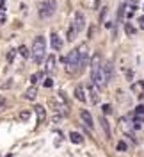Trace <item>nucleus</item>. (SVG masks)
Segmentation results:
<instances>
[{"mask_svg": "<svg viewBox=\"0 0 144 157\" xmlns=\"http://www.w3.org/2000/svg\"><path fill=\"white\" fill-rule=\"evenodd\" d=\"M91 79L94 86H103L105 84V75H103V64H100V55L96 54L91 63Z\"/></svg>", "mask_w": 144, "mask_h": 157, "instance_id": "obj_1", "label": "nucleus"}, {"mask_svg": "<svg viewBox=\"0 0 144 157\" xmlns=\"http://www.w3.org/2000/svg\"><path fill=\"white\" fill-rule=\"evenodd\" d=\"M44 55H46V41L43 36H36V39L32 43V57L37 64H41Z\"/></svg>", "mask_w": 144, "mask_h": 157, "instance_id": "obj_2", "label": "nucleus"}, {"mask_svg": "<svg viewBox=\"0 0 144 157\" xmlns=\"http://www.w3.org/2000/svg\"><path fill=\"white\" fill-rule=\"evenodd\" d=\"M57 9L55 0H44V2L39 4V16L41 18H50Z\"/></svg>", "mask_w": 144, "mask_h": 157, "instance_id": "obj_3", "label": "nucleus"}, {"mask_svg": "<svg viewBox=\"0 0 144 157\" xmlns=\"http://www.w3.org/2000/svg\"><path fill=\"white\" fill-rule=\"evenodd\" d=\"M78 61H80L78 50H73L66 57V68H68V72H78Z\"/></svg>", "mask_w": 144, "mask_h": 157, "instance_id": "obj_4", "label": "nucleus"}, {"mask_svg": "<svg viewBox=\"0 0 144 157\" xmlns=\"http://www.w3.org/2000/svg\"><path fill=\"white\" fill-rule=\"evenodd\" d=\"M71 27L75 29V32H77V34L84 31V27H85V16H84V13H82V11H77V13H75L73 21H71Z\"/></svg>", "mask_w": 144, "mask_h": 157, "instance_id": "obj_5", "label": "nucleus"}, {"mask_svg": "<svg viewBox=\"0 0 144 157\" xmlns=\"http://www.w3.org/2000/svg\"><path fill=\"white\" fill-rule=\"evenodd\" d=\"M103 75H105V84L112 80L114 72H112V63H110V61H107V63L103 64Z\"/></svg>", "mask_w": 144, "mask_h": 157, "instance_id": "obj_6", "label": "nucleus"}, {"mask_svg": "<svg viewBox=\"0 0 144 157\" xmlns=\"http://www.w3.org/2000/svg\"><path fill=\"white\" fill-rule=\"evenodd\" d=\"M80 116H82V120H84V123L87 125V129H94V121H92V116H91V113L89 111H80Z\"/></svg>", "mask_w": 144, "mask_h": 157, "instance_id": "obj_7", "label": "nucleus"}, {"mask_svg": "<svg viewBox=\"0 0 144 157\" xmlns=\"http://www.w3.org/2000/svg\"><path fill=\"white\" fill-rule=\"evenodd\" d=\"M87 91H89V98H91L92 104H98V102H100L98 91H96V86H94V84H89V86H87Z\"/></svg>", "mask_w": 144, "mask_h": 157, "instance_id": "obj_8", "label": "nucleus"}, {"mask_svg": "<svg viewBox=\"0 0 144 157\" xmlns=\"http://www.w3.org/2000/svg\"><path fill=\"white\" fill-rule=\"evenodd\" d=\"M55 68V55H48L46 57V66H44V70L46 72H52Z\"/></svg>", "mask_w": 144, "mask_h": 157, "instance_id": "obj_9", "label": "nucleus"}, {"mask_svg": "<svg viewBox=\"0 0 144 157\" xmlns=\"http://www.w3.org/2000/svg\"><path fill=\"white\" fill-rule=\"evenodd\" d=\"M100 125H102V129H103V132H105V136L107 138H110V125H109V121H107V118H100Z\"/></svg>", "mask_w": 144, "mask_h": 157, "instance_id": "obj_10", "label": "nucleus"}, {"mask_svg": "<svg viewBox=\"0 0 144 157\" xmlns=\"http://www.w3.org/2000/svg\"><path fill=\"white\" fill-rule=\"evenodd\" d=\"M50 38H52V47H54L55 50H59V48L62 47V41H61V38H59V34H55V32H54V34H52Z\"/></svg>", "mask_w": 144, "mask_h": 157, "instance_id": "obj_11", "label": "nucleus"}, {"mask_svg": "<svg viewBox=\"0 0 144 157\" xmlns=\"http://www.w3.org/2000/svg\"><path fill=\"white\" fill-rule=\"evenodd\" d=\"M69 139H71V141H73V143H77V145H80V143L84 141V138L80 136V134H78V132H71V134H69Z\"/></svg>", "mask_w": 144, "mask_h": 157, "instance_id": "obj_12", "label": "nucleus"}, {"mask_svg": "<svg viewBox=\"0 0 144 157\" xmlns=\"http://www.w3.org/2000/svg\"><path fill=\"white\" fill-rule=\"evenodd\" d=\"M123 18H125V4L119 6V11H117V23H121Z\"/></svg>", "mask_w": 144, "mask_h": 157, "instance_id": "obj_13", "label": "nucleus"}, {"mask_svg": "<svg viewBox=\"0 0 144 157\" xmlns=\"http://www.w3.org/2000/svg\"><path fill=\"white\" fill-rule=\"evenodd\" d=\"M75 97H77L80 102H85V95H84V89H82V87H77V89H75Z\"/></svg>", "mask_w": 144, "mask_h": 157, "instance_id": "obj_14", "label": "nucleus"}, {"mask_svg": "<svg viewBox=\"0 0 144 157\" xmlns=\"http://www.w3.org/2000/svg\"><path fill=\"white\" fill-rule=\"evenodd\" d=\"M36 113H37V116H39V121H44L46 113H44V109H43L41 105H37V107H36Z\"/></svg>", "mask_w": 144, "mask_h": 157, "instance_id": "obj_15", "label": "nucleus"}, {"mask_svg": "<svg viewBox=\"0 0 144 157\" xmlns=\"http://www.w3.org/2000/svg\"><path fill=\"white\" fill-rule=\"evenodd\" d=\"M125 31H126V34H130V36L135 34V27L130 23V21H126V23H125Z\"/></svg>", "mask_w": 144, "mask_h": 157, "instance_id": "obj_16", "label": "nucleus"}, {"mask_svg": "<svg viewBox=\"0 0 144 157\" xmlns=\"http://www.w3.org/2000/svg\"><path fill=\"white\" fill-rule=\"evenodd\" d=\"M25 98H27V100H34V98H36V89H34V87H30L29 91L25 93Z\"/></svg>", "mask_w": 144, "mask_h": 157, "instance_id": "obj_17", "label": "nucleus"}, {"mask_svg": "<svg viewBox=\"0 0 144 157\" xmlns=\"http://www.w3.org/2000/svg\"><path fill=\"white\" fill-rule=\"evenodd\" d=\"M75 38H77L75 29H73V27H69V31H68V41H75Z\"/></svg>", "mask_w": 144, "mask_h": 157, "instance_id": "obj_18", "label": "nucleus"}, {"mask_svg": "<svg viewBox=\"0 0 144 157\" xmlns=\"http://www.w3.org/2000/svg\"><path fill=\"white\" fill-rule=\"evenodd\" d=\"M30 118V113H29V111H21V113H20V120H23V121H27Z\"/></svg>", "mask_w": 144, "mask_h": 157, "instance_id": "obj_19", "label": "nucleus"}, {"mask_svg": "<svg viewBox=\"0 0 144 157\" xmlns=\"http://www.w3.org/2000/svg\"><path fill=\"white\" fill-rule=\"evenodd\" d=\"M117 150H119V152H126V150H128L126 143H125V141H119V143H117Z\"/></svg>", "mask_w": 144, "mask_h": 157, "instance_id": "obj_20", "label": "nucleus"}, {"mask_svg": "<svg viewBox=\"0 0 144 157\" xmlns=\"http://www.w3.org/2000/svg\"><path fill=\"white\" fill-rule=\"evenodd\" d=\"M20 54H21L23 57H27V55H29V50H27V47H20Z\"/></svg>", "mask_w": 144, "mask_h": 157, "instance_id": "obj_21", "label": "nucleus"}, {"mask_svg": "<svg viewBox=\"0 0 144 157\" xmlns=\"http://www.w3.org/2000/svg\"><path fill=\"white\" fill-rule=\"evenodd\" d=\"M103 113H105V114H110V113H112V109H110V105H109V104H105V105H103Z\"/></svg>", "mask_w": 144, "mask_h": 157, "instance_id": "obj_22", "label": "nucleus"}, {"mask_svg": "<svg viewBox=\"0 0 144 157\" xmlns=\"http://www.w3.org/2000/svg\"><path fill=\"white\" fill-rule=\"evenodd\" d=\"M135 113H137V114H144V105H139V107L135 109Z\"/></svg>", "mask_w": 144, "mask_h": 157, "instance_id": "obj_23", "label": "nucleus"}, {"mask_svg": "<svg viewBox=\"0 0 144 157\" xmlns=\"http://www.w3.org/2000/svg\"><path fill=\"white\" fill-rule=\"evenodd\" d=\"M105 14H107V7H103V11H102V14H100V21L105 20Z\"/></svg>", "mask_w": 144, "mask_h": 157, "instance_id": "obj_24", "label": "nucleus"}, {"mask_svg": "<svg viewBox=\"0 0 144 157\" xmlns=\"http://www.w3.org/2000/svg\"><path fill=\"white\" fill-rule=\"evenodd\" d=\"M139 27H140V29H144V16H140V18H139Z\"/></svg>", "mask_w": 144, "mask_h": 157, "instance_id": "obj_25", "label": "nucleus"}, {"mask_svg": "<svg viewBox=\"0 0 144 157\" xmlns=\"http://www.w3.org/2000/svg\"><path fill=\"white\" fill-rule=\"evenodd\" d=\"M13 57H14V50H13V52H9V55H7V61H9V63H13Z\"/></svg>", "mask_w": 144, "mask_h": 157, "instance_id": "obj_26", "label": "nucleus"}, {"mask_svg": "<svg viewBox=\"0 0 144 157\" xmlns=\"http://www.w3.org/2000/svg\"><path fill=\"white\" fill-rule=\"evenodd\" d=\"M44 86H46V87H52V86H54V82H52V80H50V79H48V80H46V82H44Z\"/></svg>", "mask_w": 144, "mask_h": 157, "instance_id": "obj_27", "label": "nucleus"}, {"mask_svg": "<svg viewBox=\"0 0 144 157\" xmlns=\"http://www.w3.org/2000/svg\"><path fill=\"white\" fill-rule=\"evenodd\" d=\"M4 104H6V100H4V97H0V109L4 107Z\"/></svg>", "mask_w": 144, "mask_h": 157, "instance_id": "obj_28", "label": "nucleus"}, {"mask_svg": "<svg viewBox=\"0 0 144 157\" xmlns=\"http://www.w3.org/2000/svg\"><path fill=\"white\" fill-rule=\"evenodd\" d=\"M4 21H6V16H4V14H0V23H4Z\"/></svg>", "mask_w": 144, "mask_h": 157, "instance_id": "obj_29", "label": "nucleus"}]
</instances>
